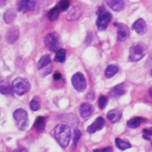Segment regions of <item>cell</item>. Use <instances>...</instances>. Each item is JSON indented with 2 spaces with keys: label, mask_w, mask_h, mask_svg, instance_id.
<instances>
[{
  "label": "cell",
  "mask_w": 152,
  "mask_h": 152,
  "mask_svg": "<svg viewBox=\"0 0 152 152\" xmlns=\"http://www.w3.org/2000/svg\"><path fill=\"white\" fill-rule=\"evenodd\" d=\"M71 134L69 127L65 124H59L55 128V138L63 148L68 147L71 138Z\"/></svg>",
  "instance_id": "obj_1"
},
{
  "label": "cell",
  "mask_w": 152,
  "mask_h": 152,
  "mask_svg": "<svg viewBox=\"0 0 152 152\" xmlns=\"http://www.w3.org/2000/svg\"><path fill=\"white\" fill-rule=\"evenodd\" d=\"M147 46L142 42H136L129 48V55L128 60L129 62H138L142 59L147 53Z\"/></svg>",
  "instance_id": "obj_2"
},
{
  "label": "cell",
  "mask_w": 152,
  "mask_h": 152,
  "mask_svg": "<svg viewBox=\"0 0 152 152\" xmlns=\"http://www.w3.org/2000/svg\"><path fill=\"white\" fill-rule=\"evenodd\" d=\"M98 16L96 24L97 29L100 31L104 30L107 28L109 23L112 18V15L110 12L103 7H100L97 11Z\"/></svg>",
  "instance_id": "obj_3"
},
{
  "label": "cell",
  "mask_w": 152,
  "mask_h": 152,
  "mask_svg": "<svg viewBox=\"0 0 152 152\" xmlns=\"http://www.w3.org/2000/svg\"><path fill=\"white\" fill-rule=\"evenodd\" d=\"M11 86L13 91L18 96H23L27 93L29 91L31 87L29 81L23 77L15 78L12 81Z\"/></svg>",
  "instance_id": "obj_4"
},
{
  "label": "cell",
  "mask_w": 152,
  "mask_h": 152,
  "mask_svg": "<svg viewBox=\"0 0 152 152\" xmlns=\"http://www.w3.org/2000/svg\"><path fill=\"white\" fill-rule=\"evenodd\" d=\"M45 45L46 48L51 52H56L61 49L62 42L59 34L56 32L48 34L45 38Z\"/></svg>",
  "instance_id": "obj_5"
},
{
  "label": "cell",
  "mask_w": 152,
  "mask_h": 152,
  "mask_svg": "<svg viewBox=\"0 0 152 152\" xmlns=\"http://www.w3.org/2000/svg\"><path fill=\"white\" fill-rule=\"evenodd\" d=\"M13 118L19 129L24 131L27 129L29 121L27 112L24 109L21 108L17 109L13 113Z\"/></svg>",
  "instance_id": "obj_6"
},
{
  "label": "cell",
  "mask_w": 152,
  "mask_h": 152,
  "mask_svg": "<svg viewBox=\"0 0 152 152\" xmlns=\"http://www.w3.org/2000/svg\"><path fill=\"white\" fill-rule=\"evenodd\" d=\"M37 67L40 76L42 77L50 74L53 70V65L50 56L45 55L42 56L37 62Z\"/></svg>",
  "instance_id": "obj_7"
},
{
  "label": "cell",
  "mask_w": 152,
  "mask_h": 152,
  "mask_svg": "<svg viewBox=\"0 0 152 152\" xmlns=\"http://www.w3.org/2000/svg\"><path fill=\"white\" fill-rule=\"evenodd\" d=\"M71 83L74 89L78 92L84 91L87 87V83L84 75L80 72L75 73L71 77Z\"/></svg>",
  "instance_id": "obj_8"
},
{
  "label": "cell",
  "mask_w": 152,
  "mask_h": 152,
  "mask_svg": "<svg viewBox=\"0 0 152 152\" xmlns=\"http://www.w3.org/2000/svg\"><path fill=\"white\" fill-rule=\"evenodd\" d=\"M113 25L117 27V39L119 42L126 40L130 35V30L128 26L124 23H114Z\"/></svg>",
  "instance_id": "obj_9"
},
{
  "label": "cell",
  "mask_w": 152,
  "mask_h": 152,
  "mask_svg": "<svg viewBox=\"0 0 152 152\" xmlns=\"http://www.w3.org/2000/svg\"><path fill=\"white\" fill-rule=\"evenodd\" d=\"M16 6L18 11L25 13L34 10L36 4L34 0H17Z\"/></svg>",
  "instance_id": "obj_10"
},
{
  "label": "cell",
  "mask_w": 152,
  "mask_h": 152,
  "mask_svg": "<svg viewBox=\"0 0 152 152\" xmlns=\"http://www.w3.org/2000/svg\"><path fill=\"white\" fill-rule=\"evenodd\" d=\"M126 91V86L124 83H120L113 87L109 91V94L111 98L117 99L125 94Z\"/></svg>",
  "instance_id": "obj_11"
},
{
  "label": "cell",
  "mask_w": 152,
  "mask_h": 152,
  "mask_svg": "<svg viewBox=\"0 0 152 152\" xmlns=\"http://www.w3.org/2000/svg\"><path fill=\"white\" fill-rule=\"evenodd\" d=\"M104 126V120L102 116L97 117L96 120L90 125L87 128V131L89 134H93L97 131H100L102 129L103 126Z\"/></svg>",
  "instance_id": "obj_12"
},
{
  "label": "cell",
  "mask_w": 152,
  "mask_h": 152,
  "mask_svg": "<svg viewBox=\"0 0 152 152\" xmlns=\"http://www.w3.org/2000/svg\"><path fill=\"white\" fill-rule=\"evenodd\" d=\"M132 28L135 30L137 34L143 35L147 31L146 23L143 18H140L132 24Z\"/></svg>",
  "instance_id": "obj_13"
},
{
  "label": "cell",
  "mask_w": 152,
  "mask_h": 152,
  "mask_svg": "<svg viewBox=\"0 0 152 152\" xmlns=\"http://www.w3.org/2000/svg\"><path fill=\"white\" fill-rule=\"evenodd\" d=\"M19 37V30L17 26H12L8 30L6 34V40L9 44L14 43Z\"/></svg>",
  "instance_id": "obj_14"
},
{
  "label": "cell",
  "mask_w": 152,
  "mask_h": 152,
  "mask_svg": "<svg viewBox=\"0 0 152 152\" xmlns=\"http://www.w3.org/2000/svg\"><path fill=\"white\" fill-rule=\"evenodd\" d=\"M13 92L10 82L6 78L0 77V93L4 95H12Z\"/></svg>",
  "instance_id": "obj_15"
},
{
  "label": "cell",
  "mask_w": 152,
  "mask_h": 152,
  "mask_svg": "<svg viewBox=\"0 0 152 152\" xmlns=\"http://www.w3.org/2000/svg\"><path fill=\"white\" fill-rule=\"evenodd\" d=\"M83 13V9L79 6H75L69 10L67 14L66 18L69 21H75L82 15Z\"/></svg>",
  "instance_id": "obj_16"
},
{
  "label": "cell",
  "mask_w": 152,
  "mask_h": 152,
  "mask_svg": "<svg viewBox=\"0 0 152 152\" xmlns=\"http://www.w3.org/2000/svg\"><path fill=\"white\" fill-rule=\"evenodd\" d=\"M122 116V110L118 108L113 109L109 110L106 115V117L107 119L113 124H115L117 122H118L121 119Z\"/></svg>",
  "instance_id": "obj_17"
},
{
  "label": "cell",
  "mask_w": 152,
  "mask_h": 152,
  "mask_svg": "<svg viewBox=\"0 0 152 152\" xmlns=\"http://www.w3.org/2000/svg\"><path fill=\"white\" fill-rule=\"evenodd\" d=\"M93 112V107L88 103H84L79 107V113L81 118H86Z\"/></svg>",
  "instance_id": "obj_18"
},
{
  "label": "cell",
  "mask_w": 152,
  "mask_h": 152,
  "mask_svg": "<svg viewBox=\"0 0 152 152\" xmlns=\"http://www.w3.org/2000/svg\"><path fill=\"white\" fill-rule=\"evenodd\" d=\"M46 118L42 116H39L36 118L33 124V128L38 133L43 132L46 128Z\"/></svg>",
  "instance_id": "obj_19"
},
{
  "label": "cell",
  "mask_w": 152,
  "mask_h": 152,
  "mask_svg": "<svg viewBox=\"0 0 152 152\" xmlns=\"http://www.w3.org/2000/svg\"><path fill=\"white\" fill-rule=\"evenodd\" d=\"M106 4L115 11H121L124 7L123 0H106Z\"/></svg>",
  "instance_id": "obj_20"
},
{
  "label": "cell",
  "mask_w": 152,
  "mask_h": 152,
  "mask_svg": "<svg viewBox=\"0 0 152 152\" xmlns=\"http://www.w3.org/2000/svg\"><path fill=\"white\" fill-rule=\"evenodd\" d=\"M145 120V119L140 116L134 117L127 121L126 125L128 128L131 129H135L137 127H138L140 125V124Z\"/></svg>",
  "instance_id": "obj_21"
},
{
  "label": "cell",
  "mask_w": 152,
  "mask_h": 152,
  "mask_svg": "<svg viewBox=\"0 0 152 152\" xmlns=\"http://www.w3.org/2000/svg\"><path fill=\"white\" fill-rule=\"evenodd\" d=\"M16 17L15 12L11 9L7 10L4 14L3 18L4 21L7 24H10L12 23Z\"/></svg>",
  "instance_id": "obj_22"
},
{
  "label": "cell",
  "mask_w": 152,
  "mask_h": 152,
  "mask_svg": "<svg viewBox=\"0 0 152 152\" xmlns=\"http://www.w3.org/2000/svg\"><path fill=\"white\" fill-rule=\"evenodd\" d=\"M66 51L65 49L61 48L56 52L54 61L59 63H64L66 59Z\"/></svg>",
  "instance_id": "obj_23"
},
{
  "label": "cell",
  "mask_w": 152,
  "mask_h": 152,
  "mask_svg": "<svg viewBox=\"0 0 152 152\" xmlns=\"http://www.w3.org/2000/svg\"><path fill=\"white\" fill-rule=\"evenodd\" d=\"M118 72V68L115 65H109L104 70V75L106 78L113 77Z\"/></svg>",
  "instance_id": "obj_24"
},
{
  "label": "cell",
  "mask_w": 152,
  "mask_h": 152,
  "mask_svg": "<svg viewBox=\"0 0 152 152\" xmlns=\"http://www.w3.org/2000/svg\"><path fill=\"white\" fill-rule=\"evenodd\" d=\"M60 12H61L60 10L58 8V7L56 5L55 7L50 9L48 12L47 15L48 20L50 21H53L56 20L59 17Z\"/></svg>",
  "instance_id": "obj_25"
},
{
  "label": "cell",
  "mask_w": 152,
  "mask_h": 152,
  "mask_svg": "<svg viewBox=\"0 0 152 152\" xmlns=\"http://www.w3.org/2000/svg\"><path fill=\"white\" fill-rule=\"evenodd\" d=\"M115 141L116 147L122 151L125 150L126 149L130 148L131 147V145L129 142L125 141L119 138H115Z\"/></svg>",
  "instance_id": "obj_26"
},
{
  "label": "cell",
  "mask_w": 152,
  "mask_h": 152,
  "mask_svg": "<svg viewBox=\"0 0 152 152\" xmlns=\"http://www.w3.org/2000/svg\"><path fill=\"white\" fill-rule=\"evenodd\" d=\"M40 107V102L37 96H35L30 102V108L33 111H37Z\"/></svg>",
  "instance_id": "obj_27"
},
{
  "label": "cell",
  "mask_w": 152,
  "mask_h": 152,
  "mask_svg": "<svg viewBox=\"0 0 152 152\" xmlns=\"http://www.w3.org/2000/svg\"><path fill=\"white\" fill-rule=\"evenodd\" d=\"M81 136V131L76 128L74 129V139H73V143H72V150H74L77 145V143Z\"/></svg>",
  "instance_id": "obj_28"
},
{
  "label": "cell",
  "mask_w": 152,
  "mask_h": 152,
  "mask_svg": "<svg viewBox=\"0 0 152 152\" xmlns=\"http://www.w3.org/2000/svg\"><path fill=\"white\" fill-rule=\"evenodd\" d=\"M69 0H61L56 6L61 12L65 11L69 6Z\"/></svg>",
  "instance_id": "obj_29"
},
{
  "label": "cell",
  "mask_w": 152,
  "mask_h": 152,
  "mask_svg": "<svg viewBox=\"0 0 152 152\" xmlns=\"http://www.w3.org/2000/svg\"><path fill=\"white\" fill-rule=\"evenodd\" d=\"M108 102V98L106 96L102 94L99 96L98 100V106L100 109H103L107 105Z\"/></svg>",
  "instance_id": "obj_30"
},
{
  "label": "cell",
  "mask_w": 152,
  "mask_h": 152,
  "mask_svg": "<svg viewBox=\"0 0 152 152\" xmlns=\"http://www.w3.org/2000/svg\"><path fill=\"white\" fill-rule=\"evenodd\" d=\"M144 134L142 135L143 138L147 140H150V136L152 135V130L151 129H144L142 130Z\"/></svg>",
  "instance_id": "obj_31"
},
{
  "label": "cell",
  "mask_w": 152,
  "mask_h": 152,
  "mask_svg": "<svg viewBox=\"0 0 152 152\" xmlns=\"http://www.w3.org/2000/svg\"><path fill=\"white\" fill-rule=\"evenodd\" d=\"M93 39V35L91 33H88V34H87V36L86 37V40H85V43L87 45H90Z\"/></svg>",
  "instance_id": "obj_32"
},
{
  "label": "cell",
  "mask_w": 152,
  "mask_h": 152,
  "mask_svg": "<svg viewBox=\"0 0 152 152\" xmlns=\"http://www.w3.org/2000/svg\"><path fill=\"white\" fill-rule=\"evenodd\" d=\"M87 99L90 102H93L95 99V94L93 91H90L87 94Z\"/></svg>",
  "instance_id": "obj_33"
},
{
  "label": "cell",
  "mask_w": 152,
  "mask_h": 152,
  "mask_svg": "<svg viewBox=\"0 0 152 152\" xmlns=\"http://www.w3.org/2000/svg\"><path fill=\"white\" fill-rule=\"evenodd\" d=\"M113 149L111 147H107L104 148H102V149H96L94 150L93 151H103V152H110L112 151Z\"/></svg>",
  "instance_id": "obj_34"
},
{
  "label": "cell",
  "mask_w": 152,
  "mask_h": 152,
  "mask_svg": "<svg viewBox=\"0 0 152 152\" xmlns=\"http://www.w3.org/2000/svg\"><path fill=\"white\" fill-rule=\"evenodd\" d=\"M62 78V74L59 71H56L54 74H53V78L55 80H61V78Z\"/></svg>",
  "instance_id": "obj_35"
},
{
  "label": "cell",
  "mask_w": 152,
  "mask_h": 152,
  "mask_svg": "<svg viewBox=\"0 0 152 152\" xmlns=\"http://www.w3.org/2000/svg\"><path fill=\"white\" fill-rule=\"evenodd\" d=\"M27 151V150L25 148H17L14 150V151Z\"/></svg>",
  "instance_id": "obj_36"
},
{
  "label": "cell",
  "mask_w": 152,
  "mask_h": 152,
  "mask_svg": "<svg viewBox=\"0 0 152 152\" xmlns=\"http://www.w3.org/2000/svg\"><path fill=\"white\" fill-rule=\"evenodd\" d=\"M7 0H0V7L4 6L5 4H6Z\"/></svg>",
  "instance_id": "obj_37"
},
{
  "label": "cell",
  "mask_w": 152,
  "mask_h": 152,
  "mask_svg": "<svg viewBox=\"0 0 152 152\" xmlns=\"http://www.w3.org/2000/svg\"><path fill=\"white\" fill-rule=\"evenodd\" d=\"M0 113H1V111H0Z\"/></svg>",
  "instance_id": "obj_38"
}]
</instances>
